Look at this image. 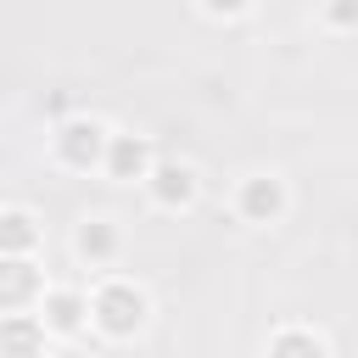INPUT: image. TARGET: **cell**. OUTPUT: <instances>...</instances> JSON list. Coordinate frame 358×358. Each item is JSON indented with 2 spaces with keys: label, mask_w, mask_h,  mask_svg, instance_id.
<instances>
[{
  "label": "cell",
  "mask_w": 358,
  "mask_h": 358,
  "mask_svg": "<svg viewBox=\"0 0 358 358\" xmlns=\"http://www.w3.org/2000/svg\"><path fill=\"white\" fill-rule=\"evenodd\" d=\"M129 319H140V296H134V302H129V296H112V302H106V324L123 330Z\"/></svg>",
  "instance_id": "6da1fadb"
}]
</instances>
